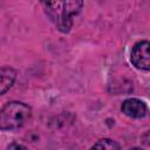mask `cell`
Listing matches in <instances>:
<instances>
[{
    "label": "cell",
    "instance_id": "cell-7",
    "mask_svg": "<svg viewBox=\"0 0 150 150\" xmlns=\"http://www.w3.org/2000/svg\"><path fill=\"white\" fill-rule=\"evenodd\" d=\"M12 148H22V149H25V146L20 145V144H11V145H8V149H12Z\"/></svg>",
    "mask_w": 150,
    "mask_h": 150
},
{
    "label": "cell",
    "instance_id": "cell-6",
    "mask_svg": "<svg viewBox=\"0 0 150 150\" xmlns=\"http://www.w3.org/2000/svg\"><path fill=\"white\" fill-rule=\"evenodd\" d=\"M93 148H95V149H109V150H112V149H120L121 145L118 143H116L115 141H111L109 138H103V139H100L97 143H95L93 145Z\"/></svg>",
    "mask_w": 150,
    "mask_h": 150
},
{
    "label": "cell",
    "instance_id": "cell-5",
    "mask_svg": "<svg viewBox=\"0 0 150 150\" xmlns=\"http://www.w3.org/2000/svg\"><path fill=\"white\" fill-rule=\"evenodd\" d=\"M16 80V70L11 67H0V95L12 88Z\"/></svg>",
    "mask_w": 150,
    "mask_h": 150
},
{
    "label": "cell",
    "instance_id": "cell-2",
    "mask_svg": "<svg viewBox=\"0 0 150 150\" xmlns=\"http://www.w3.org/2000/svg\"><path fill=\"white\" fill-rule=\"evenodd\" d=\"M32 116V109L22 102H9L0 109V130L22 128Z\"/></svg>",
    "mask_w": 150,
    "mask_h": 150
},
{
    "label": "cell",
    "instance_id": "cell-1",
    "mask_svg": "<svg viewBox=\"0 0 150 150\" xmlns=\"http://www.w3.org/2000/svg\"><path fill=\"white\" fill-rule=\"evenodd\" d=\"M46 15L62 33H68L74 18L81 12L83 0H40Z\"/></svg>",
    "mask_w": 150,
    "mask_h": 150
},
{
    "label": "cell",
    "instance_id": "cell-3",
    "mask_svg": "<svg viewBox=\"0 0 150 150\" xmlns=\"http://www.w3.org/2000/svg\"><path fill=\"white\" fill-rule=\"evenodd\" d=\"M149 41L143 40L137 42L130 53V61L131 63L141 70H149L150 69V55H149Z\"/></svg>",
    "mask_w": 150,
    "mask_h": 150
},
{
    "label": "cell",
    "instance_id": "cell-4",
    "mask_svg": "<svg viewBox=\"0 0 150 150\" xmlns=\"http://www.w3.org/2000/svg\"><path fill=\"white\" fill-rule=\"evenodd\" d=\"M122 112L132 118H142L146 115V104L138 98H128L122 103Z\"/></svg>",
    "mask_w": 150,
    "mask_h": 150
}]
</instances>
